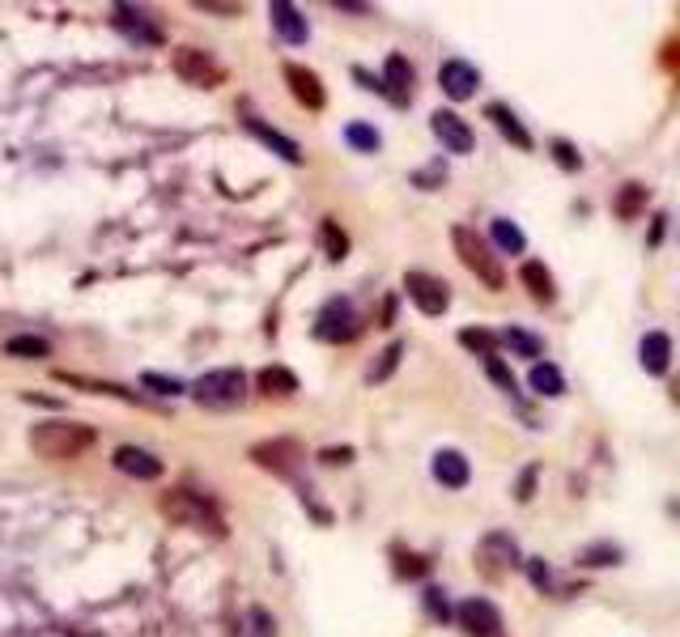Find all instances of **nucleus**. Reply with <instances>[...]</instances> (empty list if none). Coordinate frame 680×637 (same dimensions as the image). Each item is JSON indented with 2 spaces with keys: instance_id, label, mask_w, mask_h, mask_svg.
Returning a JSON list of instances; mask_svg holds the SVG:
<instances>
[{
  "instance_id": "nucleus-12",
  "label": "nucleus",
  "mask_w": 680,
  "mask_h": 637,
  "mask_svg": "<svg viewBox=\"0 0 680 637\" xmlns=\"http://www.w3.org/2000/svg\"><path fill=\"white\" fill-rule=\"evenodd\" d=\"M438 86L452 102H468V98L481 90V72L468 60H447L438 68Z\"/></svg>"
},
{
  "instance_id": "nucleus-5",
  "label": "nucleus",
  "mask_w": 680,
  "mask_h": 637,
  "mask_svg": "<svg viewBox=\"0 0 680 637\" xmlns=\"http://www.w3.org/2000/svg\"><path fill=\"white\" fill-rule=\"evenodd\" d=\"M252 463L268 468L272 477L281 480H298L306 489V455L293 438H272V443H256L252 446Z\"/></svg>"
},
{
  "instance_id": "nucleus-30",
  "label": "nucleus",
  "mask_w": 680,
  "mask_h": 637,
  "mask_svg": "<svg viewBox=\"0 0 680 637\" xmlns=\"http://www.w3.org/2000/svg\"><path fill=\"white\" fill-rule=\"evenodd\" d=\"M238 637H277L272 612H268V607H247V616H243V625H238Z\"/></svg>"
},
{
  "instance_id": "nucleus-26",
  "label": "nucleus",
  "mask_w": 680,
  "mask_h": 637,
  "mask_svg": "<svg viewBox=\"0 0 680 637\" xmlns=\"http://www.w3.org/2000/svg\"><path fill=\"white\" fill-rule=\"evenodd\" d=\"M647 195L650 191L643 188V183H625V188L616 191V204H613L616 217H621V222H634V217L647 209Z\"/></svg>"
},
{
  "instance_id": "nucleus-41",
  "label": "nucleus",
  "mask_w": 680,
  "mask_h": 637,
  "mask_svg": "<svg viewBox=\"0 0 680 637\" xmlns=\"http://www.w3.org/2000/svg\"><path fill=\"white\" fill-rule=\"evenodd\" d=\"M354 81L357 86H366V90H375V94H383V81H379L375 72H366V68H354Z\"/></svg>"
},
{
  "instance_id": "nucleus-34",
  "label": "nucleus",
  "mask_w": 680,
  "mask_h": 637,
  "mask_svg": "<svg viewBox=\"0 0 680 637\" xmlns=\"http://www.w3.org/2000/svg\"><path fill=\"white\" fill-rule=\"evenodd\" d=\"M320 238H324V247H327V259H336V264H341V259L349 255V238H345V230H341V225L332 222V217H327V222H324V230H320Z\"/></svg>"
},
{
  "instance_id": "nucleus-6",
  "label": "nucleus",
  "mask_w": 680,
  "mask_h": 637,
  "mask_svg": "<svg viewBox=\"0 0 680 637\" xmlns=\"http://www.w3.org/2000/svg\"><path fill=\"white\" fill-rule=\"evenodd\" d=\"M175 77L179 81H188L196 90H218V86H226V64L218 60L213 52H204V47H179L175 52Z\"/></svg>"
},
{
  "instance_id": "nucleus-8",
  "label": "nucleus",
  "mask_w": 680,
  "mask_h": 637,
  "mask_svg": "<svg viewBox=\"0 0 680 637\" xmlns=\"http://www.w3.org/2000/svg\"><path fill=\"white\" fill-rule=\"evenodd\" d=\"M404 293L413 298V306L422 315H443L452 306V286L443 277H430V272H404Z\"/></svg>"
},
{
  "instance_id": "nucleus-36",
  "label": "nucleus",
  "mask_w": 680,
  "mask_h": 637,
  "mask_svg": "<svg viewBox=\"0 0 680 637\" xmlns=\"http://www.w3.org/2000/svg\"><path fill=\"white\" fill-rule=\"evenodd\" d=\"M141 387H149V391H158V395H183L188 391V382L170 379V375H141Z\"/></svg>"
},
{
  "instance_id": "nucleus-18",
  "label": "nucleus",
  "mask_w": 680,
  "mask_h": 637,
  "mask_svg": "<svg viewBox=\"0 0 680 637\" xmlns=\"http://www.w3.org/2000/svg\"><path fill=\"white\" fill-rule=\"evenodd\" d=\"M413 64L404 60V56H388L383 64V98H391L395 107H409V98H413Z\"/></svg>"
},
{
  "instance_id": "nucleus-2",
  "label": "nucleus",
  "mask_w": 680,
  "mask_h": 637,
  "mask_svg": "<svg viewBox=\"0 0 680 637\" xmlns=\"http://www.w3.org/2000/svg\"><path fill=\"white\" fill-rule=\"evenodd\" d=\"M452 247L459 255V264L481 281L486 289H502L506 286V272H502V259L493 255L486 238L477 234V230H468V225H452Z\"/></svg>"
},
{
  "instance_id": "nucleus-40",
  "label": "nucleus",
  "mask_w": 680,
  "mask_h": 637,
  "mask_svg": "<svg viewBox=\"0 0 680 637\" xmlns=\"http://www.w3.org/2000/svg\"><path fill=\"white\" fill-rule=\"evenodd\" d=\"M425 570H430V566H425V557H413V552H400V566H395V573H400V578H422Z\"/></svg>"
},
{
  "instance_id": "nucleus-3",
  "label": "nucleus",
  "mask_w": 680,
  "mask_h": 637,
  "mask_svg": "<svg viewBox=\"0 0 680 637\" xmlns=\"http://www.w3.org/2000/svg\"><path fill=\"white\" fill-rule=\"evenodd\" d=\"M192 391V400L200 409H209V413H234L243 400H247V375L243 370H209V375H200V379L188 387Z\"/></svg>"
},
{
  "instance_id": "nucleus-22",
  "label": "nucleus",
  "mask_w": 680,
  "mask_h": 637,
  "mask_svg": "<svg viewBox=\"0 0 680 637\" xmlns=\"http://www.w3.org/2000/svg\"><path fill=\"white\" fill-rule=\"evenodd\" d=\"M519 281L527 286V293H532L540 306H553V302H557V281H553V272L540 264V259L523 264V268H519Z\"/></svg>"
},
{
  "instance_id": "nucleus-29",
  "label": "nucleus",
  "mask_w": 680,
  "mask_h": 637,
  "mask_svg": "<svg viewBox=\"0 0 680 637\" xmlns=\"http://www.w3.org/2000/svg\"><path fill=\"white\" fill-rule=\"evenodd\" d=\"M459 345L472 349L481 361H486V357H498V336L486 332V327H464V332H459Z\"/></svg>"
},
{
  "instance_id": "nucleus-27",
  "label": "nucleus",
  "mask_w": 680,
  "mask_h": 637,
  "mask_svg": "<svg viewBox=\"0 0 680 637\" xmlns=\"http://www.w3.org/2000/svg\"><path fill=\"white\" fill-rule=\"evenodd\" d=\"M621 544L613 540H600V544H587L583 552H579V566H587V570H604V566H621Z\"/></svg>"
},
{
  "instance_id": "nucleus-20",
  "label": "nucleus",
  "mask_w": 680,
  "mask_h": 637,
  "mask_svg": "<svg viewBox=\"0 0 680 637\" xmlns=\"http://www.w3.org/2000/svg\"><path fill=\"white\" fill-rule=\"evenodd\" d=\"M638 361H643V370L655 375V379L668 375V366H672V340L664 332H647L643 345H638Z\"/></svg>"
},
{
  "instance_id": "nucleus-16",
  "label": "nucleus",
  "mask_w": 680,
  "mask_h": 637,
  "mask_svg": "<svg viewBox=\"0 0 680 637\" xmlns=\"http://www.w3.org/2000/svg\"><path fill=\"white\" fill-rule=\"evenodd\" d=\"M243 127H247V132H252L256 141H264V145H268V149H272V154H277V158H281V161H293V166L302 161V149H298V141H290V136H281L277 127H268V124H264V120H259V115H252L247 107H243Z\"/></svg>"
},
{
  "instance_id": "nucleus-35",
  "label": "nucleus",
  "mask_w": 680,
  "mask_h": 637,
  "mask_svg": "<svg viewBox=\"0 0 680 637\" xmlns=\"http://www.w3.org/2000/svg\"><path fill=\"white\" fill-rule=\"evenodd\" d=\"M486 375L498 382L506 395H519V382H515V375L506 370V361H502V357H486Z\"/></svg>"
},
{
  "instance_id": "nucleus-9",
  "label": "nucleus",
  "mask_w": 680,
  "mask_h": 637,
  "mask_svg": "<svg viewBox=\"0 0 680 637\" xmlns=\"http://www.w3.org/2000/svg\"><path fill=\"white\" fill-rule=\"evenodd\" d=\"M477 561H481V573H489V578H502L506 570L523 566L515 536H506V532H489L481 548H477Z\"/></svg>"
},
{
  "instance_id": "nucleus-37",
  "label": "nucleus",
  "mask_w": 680,
  "mask_h": 637,
  "mask_svg": "<svg viewBox=\"0 0 680 637\" xmlns=\"http://www.w3.org/2000/svg\"><path fill=\"white\" fill-rule=\"evenodd\" d=\"M549 149H553V161H557L561 170H579V166H583V158H579V149H575L570 141H553Z\"/></svg>"
},
{
  "instance_id": "nucleus-19",
  "label": "nucleus",
  "mask_w": 680,
  "mask_h": 637,
  "mask_svg": "<svg viewBox=\"0 0 680 637\" xmlns=\"http://www.w3.org/2000/svg\"><path fill=\"white\" fill-rule=\"evenodd\" d=\"M486 120H493V127H498V132H502V136H506L515 149H532V132L523 127V120H519L506 102H489Z\"/></svg>"
},
{
  "instance_id": "nucleus-24",
  "label": "nucleus",
  "mask_w": 680,
  "mask_h": 637,
  "mask_svg": "<svg viewBox=\"0 0 680 637\" xmlns=\"http://www.w3.org/2000/svg\"><path fill=\"white\" fill-rule=\"evenodd\" d=\"M489 234H493V247H498L502 255L527 252V238H523V230H519L511 217H493V222H489Z\"/></svg>"
},
{
  "instance_id": "nucleus-11",
  "label": "nucleus",
  "mask_w": 680,
  "mask_h": 637,
  "mask_svg": "<svg viewBox=\"0 0 680 637\" xmlns=\"http://www.w3.org/2000/svg\"><path fill=\"white\" fill-rule=\"evenodd\" d=\"M430 127H434V136L443 141L447 154H472V149H477L472 127L464 124L455 111H434V115H430Z\"/></svg>"
},
{
  "instance_id": "nucleus-32",
  "label": "nucleus",
  "mask_w": 680,
  "mask_h": 637,
  "mask_svg": "<svg viewBox=\"0 0 680 637\" xmlns=\"http://www.w3.org/2000/svg\"><path fill=\"white\" fill-rule=\"evenodd\" d=\"M400 357H404V345L395 340V345H388V349L379 353V361L366 370V382H388L391 375H395V366H400Z\"/></svg>"
},
{
  "instance_id": "nucleus-4",
  "label": "nucleus",
  "mask_w": 680,
  "mask_h": 637,
  "mask_svg": "<svg viewBox=\"0 0 680 637\" xmlns=\"http://www.w3.org/2000/svg\"><path fill=\"white\" fill-rule=\"evenodd\" d=\"M163 514L179 527H204L209 536H226V523H222L218 506L204 493H192V489H166Z\"/></svg>"
},
{
  "instance_id": "nucleus-17",
  "label": "nucleus",
  "mask_w": 680,
  "mask_h": 637,
  "mask_svg": "<svg viewBox=\"0 0 680 637\" xmlns=\"http://www.w3.org/2000/svg\"><path fill=\"white\" fill-rule=\"evenodd\" d=\"M268 13H272V31H277V38H286L290 47H302V43L311 38V26H306V18H302V9H298V4H290V0H277Z\"/></svg>"
},
{
  "instance_id": "nucleus-38",
  "label": "nucleus",
  "mask_w": 680,
  "mask_h": 637,
  "mask_svg": "<svg viewBox=\"0 0 680 637\" xmlns=\"http://www.w3.org/2000/svg\"><path fill=\"white\" fill-rule=\"evenodd\" d=\"M523 570H527V578H532L540 591H553V570L540 561V557H527V561H523Z\"/></svg>"
},
{
  "instance_id": "nucleus-14",
  "label": "nucleus",
  "mask_w": 680,
  "mask_h": 637,
  "mask_svg": "<svg viewBox=\"0 0 680 637\" xmlns=\"http://www.w3.org/2000/svg\"><path fill=\"white\" fill-rule=\"evenodd\" d=\"M286 72V86H290V94L306 107V111H324V102H327V94H324V81L306 68V64H286L281 68Z\"/></svg>"
},
{
  "instance_id": "nucleus-44",
  "label": "nucleus",
  "mask_w": 680,
  "mask_h": 637,
  "mask_svg": "<svg viewBox=\"0 0 680 637\" xmlns=\"http://www.w3.org/2000/svg\"><path fill=\"white\" fill-rule=\"evenodd\" d=\"M391 318H395V298H388V302H383V327H388Z\"/></svg>"
},
{
  "instance_id": "nucleus-10",
  "label": "nucleus",
  "mask_w": 680,
  "mask_h": 637,
  "mask_svg": "<svg viewBox=\"0 0 680 637\" xmlns=\"http://www.w3.org/2000/svg\"><path fill=\"white\" fill-rule=\"evenodd\" d=\"M115 31L129 34L132 43H141V47H158V43H163L158 18H149V13L136 9V4H120V9H115Z\"/></svg>"
},
{
  "instance_id": "nucleus-15",
  "label": "nucleus",
  "mask_w": 680,
  "mask_h": 637,
  "mask_svg": "<svg viewBox=\"0 0 680 637\" xmlns=\"http://www.w3.org/2000/svg\"><path fill=\"white\" fill-rule=\"evenodd\" d=\"M111 459H115V468H120L124 477H132V480H158L163 477V468H166L163 459H158L154 450H145V446H120Z\"/></svg>"
},
{
  "instance_id": "nucleus-28",
  "label": "nucleus",
  "mask_w": 680,
  "mask_h": 637,
  "mask_svg": "<svg viewBox=\"0 0 680 637\" xmlns=\"http://www.w3.org/2000/svg\"><path fill=\"white\" fill-rule=\"evenodd\" d=\"M498 345H506V349L519 353V357H540V353H545L540 336H532V332H523V327H506V332L498 336Z\"/></svg>"
},
{
  "instance_id": "nucleus-31",
  "label": "nucleus",
  "mask_w": 680,
  "mask_h": 637,
  "mask_svg": "<svg viewBox=\"0 0 680 637\" xmlns=\"http://www.w3.org/2000/svg\"><path fill=\"white\" fill-rule=\"evenodd\" d=\"M4 353H9V357L38 361V357H52V345H47L43 336H13V340H4Z\"/></svg>"
},
{
  "instance_id": "nucleus-23",
  "label": "nucleus",
  "mask_w": 680,
  "mask_h": 637,
  "mask_svg": "<svg viewBox=\"0 0 680 637\" xmlns=\"http://www.w3.org/2000/svg\"><path fill=\"white\" fill-rule=\"evenodd\" d=\"M527 387H532L536 395H545V400H557V395L566 391V379H561V370H557L553 361H532Z\"/></svg>"
},
{
  "instance_id": "nucleus-21",
  "label": "nucleus",
  "mask_w": 680,
  "mask_h": 637,
  "mask_svg": "<svg viewBox=\"0 0 680 637\" xmlns=\"http://www.w3.org/2000/svg\"><path fill=\"white\" fill-rule=\"evenodd\" d=\"M434 480H438L443 489H464V484L472 480V463H468L459 450H438V455H434Z\"/></svg>"
},
{
  "instance_id": "nucleus-39",
  "label": "nucleus",
  "mask_w": 680,
  "mask_h": 637,
  "mask_svg": "<svg viewBox=\"0 0 680 637\" xmlns=\"http://www.w3.org/2000/svg\"><path fill=\"white\" fill-rule=\"evenodd\" d=\"M425 612H430L434 621H452V607H447V595H443L438 586H430V591H425Z\"/></svg>"
},
{
  "instance_id": "nucleus-33",
  "label": "nucleus",
  "mask_w": 680,
  "mask_h": 637,
  "mask_svg": "<svg viewBox=\"0 0 680 637\" xmlns=\"http://www.w3.org/2000/svg\"><path fill=\"white\" fill-rule=\"evenodd\" d=\"M345 141H349L354 149H361V154H379V145H383L379 127H370V124H349L345 127Z\"/></svg>"
},
{
  "instance_id": "nucleus-7",
  "label": "nucleus",
  "mask_w": 680,
  "mask_h": 637,
  "mask_svg": "<svg viewBox=\"0 0 680 637\" xmlns=\"http://www.w3.org/2000/svg\"><path fill=\"white\" fill-rule=\"evenodd\" d=\"M361 332V315L349 298H332L324 311H320V323H315V336L327 340V345H349Z\"/></svg>"
},
{
  "instance_id": "nucleus-43",
  "label": "nucleus",
  "mask_w": 680,
  "mask_h": 637,
  "mask_svg": "<svg viewBox=\"0 0 680 637\" xmlns=\"http://www.w3.org/2000/svg\"><path fill=\"white\" fill-rule=\"evenodd\" d=\"M196 9H209V13H226V18L243 13V4H213V0H196Z\"/></svg>"
},
{
  "instance_id": "nucleus-25",
  "label": "nucleus",
  "mask_w": 680,
  "mask_h": 637,
  "mask_svg": "<svg viewBox=\"0 0 680 637\" xmlns=\"http://www.w3.org/2000/svg\"><path fill=\"white\" fill-rule=\"evenodd\" d=\"M256 387L264 395H277V400H281V395H293V391H298V375L286 370V366H264Z\"/></svg>"
},
{
  "instance_id": "nucleus-1",
  "label": "nucleus",
  "mask_w": 680,
  "mask_h": 637,
  "mask_svg": "<svg viewBox=\"0 0 680 637\" xmlns=\"http://www.w3.org/2000/svg\"><path fill=\"white\" fill-rule=\"evenodd\" d=\"M31 446L38 459H77L94 446V429L86 421L52 416V421H38L31 429Z\"/></svg>"
},
{
  "instance_id": "nucleus-13",
  "label": "nucleus",
  "mask_w": 680,
  "mask_h": 637,
  "mask_svg": "<svg viewBox=\"0 0 680 637\" xmlns=\"http://www.w3.org/2000/svg\"><path fill=\"white\" fill-rule=\"evenodd\" d=\"M455 621L468 629L472 637H498V629H502V612L489 604V600H464L459 604V612H455Z\"/></svg>"
},
{
  "instance_id": "nucleus-42",
  "label": "nucleus",
  "mask_w": 680,
  "mask_h": 637,
  "mask_svg": "<svg viewBox=\"0 0 680 637\" xmlns=\"http://www.w3.org/2000/svg\"><path fill=\"white\" fill-rule=\"evenodd\" d=\"M532 489H536V468H527V472H523V480H519V502H532Z\"/></svg>"
}]
</instances>
